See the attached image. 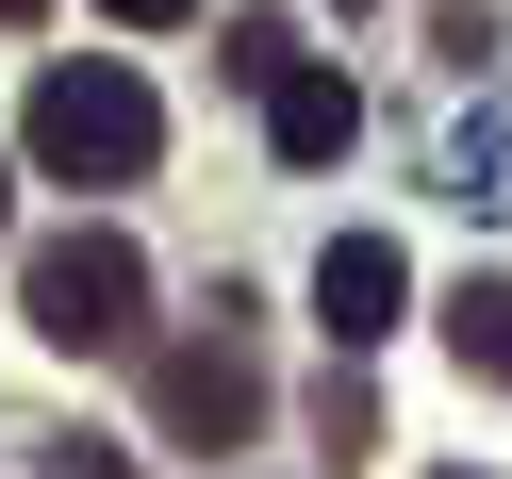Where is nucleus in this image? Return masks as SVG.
Returning <instances> with one entry per match:
<instances>
[{"instance_id": "nucleus-9", "label": "nucleus", "mask_w": 512, "mask_h": 479, "mask_svg": "<svg viewBox=\"0 0 512 479\" xmlns=\"http://www.w3.org/2000/svg\"><path fill=\"white\" fill-rule=\"evenodd\" d=\"M0 17H50V0H0Z\"/></svg>"}, {"instance_id": "nucleus-4", "label": "nucleus", "mask_w": 512, "mask_h": 479, "mask_svg": "<svg viewBox=\"0 0 512 479\" xmlns=\"http://www.w3.org/2000/svg\"><path fill=\"white\" fill-rule=\"evenodd\" d=\"M397 298H413V265H397V232H331V265H314V331L364 364L380 331H397Z\"/></svg>"}, {"instance_id": "nucleus-6", "label": "nucleus", "mask_w": 512, "mask_h": 479, "mask_svg": "<svg viewBox=\"0 0 512 479\" xmlns=\"http://www.w3.org/2000/svg\"><path fill=\"white\" fill-rule=\"evenodd\" d=\"M446 347H463V380H496V397H512V281H496V265L446 281Z\"/></svg>"}, {"instance_id": "nucleus-10", "label": "nucleus", "mask_w": 512, "mask_h": 479, "mask_svg": "<svg viewBox=\"0 0 512 479\" xmlns=\"http://www.w3.org/2000/svg\"><path fill=\"white\" fill-rule=\"evenodd\" d=\"M0 215H17V182H0Z\"/></svg>"}, {"instance_id": "nucleus-8", "label": "nucleus", "mask_w": 512, "mask_h": 479, "mask_svg": "<svg viewBox=\"0 0 512 479\" xmlns=\"http://www.w3.org/2000/svg\"><path fill=\"white\" fill-rule=\"evenodd\" d=\"M50 479H133V463H116V446H50Z\"/></svg>"}, {"instance_id": "nucleus-1", "label": "nucleus", "mask_w": 512, "mask_h": 479, "mask_svg": "<svg viewBox=\"0 0 512 479\" xmlns=\"http://www.w3.org/2000/svg\"><path fill=\"white\" fill-rule=\"evenodd\" d=\"M17 149H34L50 182H149V149H166V116H149V83L133 67H50L34 83V116H17Z\"/></svg>"}, {"instance_id": "nucleus-3", "label": "nucleus", "mask_w": 512, "mask_h": 479, "mask_svg": "<svg viewBox=\"0 0 512 479\" xmlns=\"http://www.w3.org/2000/svg\"><path fill=\"white\" fill-rule=\"evenodd\" d=\"M149 413H166L182 446H232V430H265V364H248L232 298H215V331H199V347H166V364H149Z\"/></svg>"}, {"instance_id": "nucleus-7", "label": "nucleus", "mask_w": 512, "mask_h": 479, "mask_svg": "<svg viewBox=\"0 0 512 479\" xmlns=\"http://www.w3.org/2000/svg\"><path fill=\"white\" fill-rule=\"evenodd\" d=\"M116 34H182V17H199V0H100Z\"/></svg>"}, {"instance_id": "nucleus-2", "label": "nucleus", "mask_w": 512, "mask_h": 479, "mask_svg": "<svg viewBox=\"0 0 512 479\" xmlns=\"http://www.w3.org/2000/svg\"><path fill=\"white\" fill-rule=\"evenodd\" d=\"M17 298H34L50 347H133L149 331V248L133 232H50L34 265H17Z\"/></svg>"}, {"instance_id": "nucleus-5", "label": "nucleus", "mask_w": 512, "mask_h": 479, "mask_svg": "<svg viewBox=\"0 0 512 479\" xmlns=\"http://www.w3.org/2000/svg\"><path fill=\"white\" fill-rule=\"evenodd\" d=\"M347 133H364V100H347L331 67H281L265 83V149L281 166H347Z\"/></svg>"}]
</instances>
